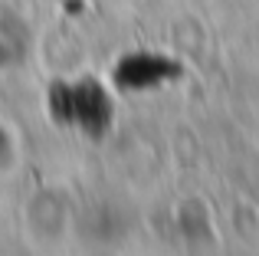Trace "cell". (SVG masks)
I'll list each match as a JSON object with an SVG mask.
<instances>
[{"instance_id": "1", "label": "cell", "mask_w": 259, "mask_h": 256, "mask_svg": "<svg viewBox=\"0 0 259 256\" xmlns=\"http://www.w3.org/2000/svg\"><path fill=\"white\" fill-rule=\"evenodd\" d=\"M72 204L63 187H39L23 207V230L36 246H56L72 230Z\"/></svg>"}, {"instance_id": "2", "label": "cell", "mask_w": 259, "mask_h": 256, "mask_svg": "<svg viewBox=\"0 0 259 256\" xmlns=\"http://www.w3.org/2000/svg\"><path fill=\"white\" fill-rule=\"evenodd\" d=\"M30 50V26L13 13H0V72L17 69Z\"/></svg>"}]
</instances>
